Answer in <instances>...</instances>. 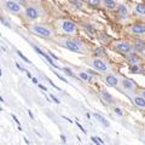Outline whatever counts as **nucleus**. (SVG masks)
Masks as SVG:
<instances>
[{
  "label": "nucleus",
  "mask_w": 145,
  "mask_h": 145,
  "mask_svg": "<svg viewBox=\"0 0 145 145\" xmlns=\"http://www.w3.org/2000/svg\"><path fill=\"white\" fill-rule=\"evenodd\" d=\"M133 48L135 50V52L143 53V52H145V42L142 41V40H138V41H135V42H134Z\"/></svg>",
  "instance_id": "obj_14"
},
{
  "label": "nucleus",
  "mask_w": 145,
  "mask_h": 145,
  "mask_svg": "<svg viewBox=\"0 0 145 145\" xmlns=\"http://www.w3.org/2000/svg\"><path fill=\"white\" fill-rule=\"evenodd\" d=\"M51 98H52V101H53L54 103H57V104H59V103H61V102H59V99H57L56 97H54V96H53V94H52V96H51Z\"/></svg>",
  "instance_id": "obj_29"
},
{
  "label": "nucleus",
  "mask_w": 145,
  "mask_h": 145,
  "mask_svg": "<svg viewBox=\"0 0 145 145\" xmlns=\"http://www.w3.org/2000/svg\"><path fill=\"white\" fill-rule=\"evenodd\" d=\"M17 54H18V56H20V57H21V58H22V59H23V61H24L25 63H28V64H30V61H29V59H28V58H27V57L24 56V54H23V53H21L20 51H17Z\"/></svg>",
  "instance_id": "obj_26"
},
{
  "label": "nucleus",
  "mask_w": 145,
  "mask_h": 145,
  "mask_svg": "<svg viewBox=\"0 0 145 145\" xmlns=\"http://www.w3.org/2000/svg\"><path fill=\"white\" fill-rule=\"evenodd\" d=\"M102 97L105 99V102H108V103H112V101H114V98L111 97V94H109L106 91H102Z\"/></svg>",
  "instance_id": "obj_19"
},
{
  "label": "nucleus",
  "mask_w": 145,
  "mask_h": 145,
  "mask_svg": "<svg viewBox=\"0 0 145 145\" xmlns=\"http://www.w3.org/2000/svg\"><path fill=\"white\" fill-rule=\"evenodd\" d=\"M79 78H80V79H82V80H85V81H91L89 75L87 74V72H85V71L79 72Z\"/></svg>",
  "instance_id": "obj_21"
},
{
  "label": "nucleus",
  "mask_w": 145,
  "mask_h": 145,
  "mask_svg": "<svg viewBox=\"0 0 145 145\" xmlns=\"http://www.w3.org/2000/svg\"><path fill=\"white\" fill-rule=\"evenodd\" d=\"M91 65H92L94 69L99 72H103V74H105V72H110L111 71V68L109 67V64L102 59V57H96V58H92L91 59Z\"/></svg>",
  "instance_id": "obj_5"
},
{
  "label": "nucleus",
  "mask_w": 145,
  "mask_h": 145,
  "mask_svg": "<svg viewBox=\"0 0 145 145\" xmlns=\"http://www.w3.org/2000/svg\"><path fill=\"white\" fill-rule=\"evenodd\" d=\"M133 103H134V105H137L138 108H145V98L142 96H135L133 97Z\"/></svg>",
  "instance_id": "obj_15"
},
{
  "label": "nucleus",
  "mask_w": 145,
  "mask_h": 145,
  "mask_svg": "<svg viewBox=\"0 0 145 145\" xmlns=\"http://www.w3.org/2000/svg\"><path fill=\"white\" fill-rule=\"evenodd\" d=\"M57 25L61 31L65 34H74L76 30H78V27L72 21H69V20H61L57 22Z\"/></svg>",
  "instance_id": "obj_4"
},
{
  "label": "nucleus",
  "mask_w": 145,
  "mask_h": 145,
  "mask_svg": "<svg viewBox=\"0 0 145 145\" xmlns=\"http://www.w3.org/2000/svg\"><path fill=\"white\" fill-rule=\"evenodd\" d=\"M120 82H121L122 88H123L125 91H127V92H133V91L135 89V84L132 80L123 78V79H121Z\"/></svg>",
  "instance_id": "obj_8"
},
{
  "label": "nucleus",
  "mask_w": 145,
  "mask_h": 145,
  "mask_svg": "<svg viewBox=\"0 0 145 145\" xmlns=\"http://www.w3.org/2000/svg\"><path fill=\"white\" fill-rule=\"evenodd\" d=\"M99 40H101V41H102V40H103V41H104V40H106V36L105 35H101V36H99Z\"/></svg>",
  "instance_id": "obj_30"
},
{
  "label": "nucleus",
  "mask_w": 145,
  "mask_h": 145,
  "mask_svg": "<svg viewBox=\"0 0 145 145\" xmlns=\"http://www.w3.org/2000/svg\"><path fill=\"white\" fill-rule=\"evenodd\" d=\"M94 53H96L98 57H104L105 56V50H104L103 47H97L96 50H94Z\"/></svg>",
  "instance_id": "obj_20"
},
{
  "label": "nucleus",
  "mask_w": 145,
  "mask_h": 145,
  "mask_svg": "<svg viewBox=\"0 0 145 145\" xmlns=\"http://www.w3.org/2000/svg\"><path fill=\"white\" fill-rule=\"evenodd\" d=\"M105 84L109 87H117V85L120 84V80L115 75H108L105 76Z\"/></svg>",
  "instance_id": "obj_10"
},
{
  "label": "nucleus",
  "mask_w": 145,
  "mask_h": 145,
  "mask_svg": "<svg viewBox=\"0 0 145 145\" xmlns=\"http://www.w3.org/2000/svg\"><path fill=\"white\" fill-rule=\"evenodd\" d=\"M134 12L137 15H140V16H145V5L144 4H137L134 6Z\"/></svg>",
  "instance_id": "obj_17"
},
{
  "label": "nucleus",
  "mask_w": 145,
  "mask_h": 145,
  "mask_svg": "<svg viewBox=\"0 0 145 145\" xmlns=\"http://www.w3.org/2000/svg\"><path fill=\"white\" fill-rule=\"evenodd\" d=\"M142 96H143V97L145 98V89H144V91H143V92H142Z\"/></svg>",
  "instance_id": "obj_33"
},
{
  "label": "nucleus",
  "mask_w": 145,
  "mask_h": 145,
  "mask_svg": "<svg viewBox=\"0 0 145 145\" xmlns=\"http://www.w3.org/2000/svg\"><path fill=\"white\" fill-rule=\"evenodd\" d=\"M29 30L31 33H34L35 35L38 36H41V38L45 39H50V38H53L54 35V31L50 25L47 24H42V23H33V24H29Z\"/></svg>",
  "instance_id": "obj_1"
},
{
  "label": "nucleus",
  "mask_w": 145,
  "mask_h": 145,
  "mask_svg": "<svg viewBox=\"0 0 145 145\" xmlns=\"http://www.w3.org/2000/svg\"><path fill=\"white\" fill-rule=\"evenodd\" d=\"M33 48H34V50H35V51H36V52H38V53L40 54V56H44L45 58H46V59L48 61V63H50V64H51V65H53L54 68H58V65H57V64H56V63H54V62L52 61V58H51V57H50V56H47V54H46V53H45L44 51H41V50H40L39 47H36V46H33Z\"/></svg>",
  "instance_id": "obj_13"
},
{
  "label": "nucleus",
  "mask_w": 145,
  "mask_h": 145,
  "mask_svg": "<svg viewBox=\"0 0 145 145\" xmlns=\"http://www.w3.org/2000/svg\"><path fill=\"white\" fill-rule=\"evenodd\" d=\"M0 75H1V70H0Z\"/></svg>",
  "instance_id": "obj_34"
},
{
  "label": "nucleus",
  "mask_w": 145,
  "mask_h": 145,
  "mask_svg": "<svg viewBox=\"0 0 145 145\" xmlns=\"http://www.w3.org/2000/svg\"><path fill=\"white\" fill-rule=\"evenodd\" d=\"M70 3L72 4L74 6H76V7H79V8H81L84 6V4L81 3V1H79V0H70Z\"/></svg>",
  "instance_id": "obj_24"
},
{
  "label": "nucleus",
  "mask_w": 145,
  "mask_h": 145,
  "mask_svg": "<svg viewBox=\"0 0 145 145\" xmlns=\"http://www.w3.org/2000/svg\"><path fill=\"white\" fill-rule=\"evenodd\" d=\"M59 45L63 47L68 48L69 51H72V52H78V53H82L85 51V45L79 41L78 39H62L59 41Z\"/></svg>",
  "instance_id": "obj_2"
},
{
  "label": "nucleus",
  "mask_w": 145,
  "mask_h": 145,
  "mask_svg": "<svg viewBox=\"0 0 145 145\" xmlns=\"http://www.w3.org/2000/svg\"><path fill=\"white\" fill-rule=\"evenodd\" d=\"M127 62H128L129 65H133V64H139L140 62H142V58L139 56L134 53H128L127 54Z\"/></svg>",
  "instance_id": "obj_12"
},
{
  "label": "nucleus",
  "mask_w": 145,
  "mask_h": 145,
  "mask_svg": "<svg viewBox=\"0 0 145 145\" xmlns=\"http://www.w3.org/2000/svg\"><path fill=\"white\" fill-rule=\"evenodd\" d=\"M0 110H1V108H0Z\"/></svg>",
  "instance_id": "obj_35"
},
{
  "label": "nucleus",
  "mask_w": 145,
  "mask_h": 145,
  "mask_svg": "<svg viewBox=\"0 0 145 145\" xmlns=\"http://www.w3.org/2000/svg\"><path fill=\"white\" fill-rule=\"evenodd\" d=\"M1 7L5 10L6 12L11 13V15H21L23 12L21 4L16 1V0H1Z\"/></svg>",
  "instance_id": "obj_3"
},
{
  "label": "nucleus",
  "mask_w": 145,
  "mask_h": 145,
  "mask_svg": "<svg viewBox=\"0 0 145 145\" xmlns=\"http://www.w3.org/2000/svg\"><path fill=\"white\" fill-rule=\"evenodd\" d=\"M62 70L65 72V74H68L69 76H74V74L71 72V70H69V69H67V68H62Z\"/></svg>",
  "instance_id": "obj_27"
},
{
  "label": "nucleus",
  "mask_w": 145,
  "mask_h": 145,
  "mask_svg": "<svg viewBox=\"0 0 145 145\" xmlns=\"http://www.w3.org/2000/svg\"><path fill=\"white\" fill-rule=\"evenodd\" d=\"M39 87L41 88V89H44V91H47V89H46V87H45V86H42V85H39Z\"/></svg>",
  "instance_id": "obj_31"
},
{
  "label": "nucleus",
  "mask_w": 145,
  "mask_h": 145,
  "mask_svg": "<svg viewBox=\"0 0 145 145\" xmlns=\"http://www.w3.org/2000/svg\"><path fill=\"white\" fill-rule=\"evenodd\" d=\"M87 3L92 6H101L102 0H87Z\"/></svg>",
  "instance_id": "obj_23"
},
{
  "label": "nucleus",
  "mask_w": 145,
  "mask_h": 145,
  "mask_svg": "<svg viewBox=\"0 0 145 145\" xmlns=\"http://www.w3.org/2000/svg\"><path fill=\"white\" fill-rule=\"evenodd\" d=\"M115 1H116V0H115Z\"/></svg>",
  "instance_id": "obj_36"
},
{
  "label": "nucleus",
  "mask_w": 145,
  "mask_h": 145,
  "mask_svg": "<svg viewBox=\"0 0 145 145\" xmlns=\"http://www.w3.org/2000/svg\"><path fill=\"white\" fill-rule=\"evenodd\" d=\"M129 31L134 35H143V34H145V24L144 23H135L129 28Z\"/></svg>",
  "instance_id": "obj_9"
},
{
  "label": "nucleus",
  "mask_w": 145,
  "mask_h": 145,
  "mask_svg": "<svg viewBox=\"0 0 145 145\" xmlns=\"http://www.w3.org/2000/svg\"><path fill=\"white\" fill-rule=\"evenodd\" d=\"M115 114L119 115V116H122V115H123V112H122V110L120 108H115Z\"/></svg>",
  "instance_id": "obj_28"
},
{
  "label": "nucleus",
  "mask_w": 145,
  "mask_h": 145,
  "mask_svg": "<svg viewBox=\"0 0 145 145\" xmlns=\"http://www.w3.org/2000/svg\"><path fill=\"white\" fill-rule=\"evenodd\" d=\"M84 27H85V28H86V29H87V30L89 31V33H91V34L96 33V29H94V28H93V27H91V25H89L88 23H84Z\"/></svg>",
  "instance_id": "obj_25"
},
{
  "label": "nucleus",
  "mask_w": 145,
  "mask_h": 145,
  "mask_svg": "<svg viewBox=\"0 0 145 145\" xmlns=\"http://www.w3.org/2000/svg\"><path fill=\"white\" fill-rule=\"evenodd\" d=\"M50 54H51V57H52V58H53V59H56V61H57V59H58V58H57V57H56V56H54V54H53V53H50Z\"/></svg>",
  "instance_id": "obj_32"
},
{
  "label": "nucleus",
  "mask_w": 145,
  "mask_h": 145,
  "mask_svg": "<svg viewBox=\"0 0 145 145\" xmlns=\"http://www.w3.org/2000/svg\"><path fill=\"white\" fill-rule=\"evenodd\" d=\"M94 117H96V119H98V120H99V122H101V123H102L103 126H105V127H109V126H110V125H109V122L106 121L105 117H103V116L98 115V114H94Z\"/></svg>",
  "instance_id": "obj_18"
},
{
  "label": "nucleus",
  "mask_w": 145,
  "mask_h": 145,
  "mask_svg": "<svg viewBox=\"0 0 145 145\" xmlns=\"http://www.w3.org/2000/svg\"><path fill=\"white\" fill-rule=\"evenodd\" d=\"M129 70H131V72H133V74H138V72L140 71V69H139L138 64H133V65H129Z\"/></svg>",
  "instance_id": "obj_22"
},
{
  "label": "nucleus",
  "mask_w": 145,
  "mask_h": 145,
  "mask_svg": "<svg viewBox=\"0 0 145 145\" xmlns=\"http://www.w3.org/2000/svg\"><path fill=\"white\" fill-rule=\"evenodd\" d=\"M103 4H104V7L108 8V10H115L117 7L115 0H104Z\"/></svg>",
  "instance_id": "obj_16"
},
{
  "label": "nucleus",
  "mask_w": 145,
  "mask_h": 145,
  "mask_svg": "<svg viewBox=\"0 0 145 145\" xmlns=\"http://www.w3.org/2000/svg\"><path fill=\"white\" fill-rule=\"evenodd\" d=\"M40 15H41V13H40V10L36 6H33V5L28 6L24 10V17L28 21H31V22L38 20V18L40 17Z\"/></svg>",
  "instance_id": "obj_6"
},
{
  "label": "nucleus",
  "mask_w": 145,
  "mask_h": 145,
  "mask_svg": "<svg viewBox=\"0 0 145 145\" xmlns=\"http://www.w3.org/2000/svg\"><path fill=\"white\" fill-rule=\"evenodd\" d=\"M115 48L116 51H119L123 54H128L132 52V46H131V44H128L127 41H117L115 42Z\"/></svg>",
  "instance_id": "obj_7"
},
{
  "label": "nucleus",
  "mask_w": 145,
  "mask_h": 145,
  "mask_svg": "<svg viewBox=\"0 0 145 145\" xmlns=\"http://www.w3.org/2000/svg\"><path fill=\"white\" fill-rule=\"evenodd\" d=\"M117 17L120 20H126L128 17V8L126 7V5H119L117 6Z\"/></svg>",
  "instance_id": "obj_11"
}]
</instances>
